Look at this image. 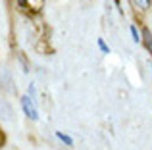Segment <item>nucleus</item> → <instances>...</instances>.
<instances>
[{"label": "nucleus", "instance_id": "obj_1", "mask_svg": "<svg viewBox=\"0 0 152 150\" xmlns=\"http://www.w3.org/2000/svg\"><path fill=\"white\" fill-rule=\"evenodd\" d=\"M21 108L23 112H25V116L29 117V119H39V110H37V102L31 100L29 96H21Z\"/></svg>", "mask_w": 152, "mask_h": 150}, {"label": "nucleus", "instance_id": "obj_2", "mask_svg": "<svg viewBox=\"0 0 152 150\" xmlns=\"http://www.w3.org/2000/svg\"><path fill=\"white\" fill-rule=\"evenodd\" d=\"M0 81H2V85H4L6 90H12V92H14V87H12L14 81H12V75L6 68H0Z\"/></svg>", "mask_w": 152, "mask_h": 150}, {"label": "nucleus", "instance_id": "obj_3", "mask_svg": "<svg viewBox=\"0 0 152 150\" xmlns=\"http://www.w3.org/2000/svg\"><path fill=\"white\" fill-rule=\"evenodd\" d=\"M12 116H14L12 106L8 104L6 100H0V117H2L4 121H12Z\"/></svg>", "mask_w": 152, "mask_h": 150}, {"label": "nucleus", "instance_id": "obj_4", "mask_svg": "<svg viewBox=\"0 0 152 150\" xmlns=\"http://www.w3.org/2000/svg\"><path fill=\"white\" fill-rule=\"evenodd\" d=\"M141 41H142V44L152 52V33H150V29H146V27L142 29V39Z\"/></svg>", "mask_w": 152, "mask_h": 150}, {"label": "nucleus", "instance_id": "obj_5", "mask_svg": "<svg viewBox=\"0 0 152 150\" xmlns=\"http://www.w3.org/2000/svg\"><path fill=\"white\" fill-rule=\"evenodd\" d=\"M131 4H133L137 10H148L150 8V0H131Z\"/></svg>", "mask_w": 152, "mask_h": 150}, {"label": "nucleus", "instance_id": "obj_6", "mask_svg": "<svg viewBox=\"0 0 152 150\" xmlns=\"http://www.w3.org/2000/svg\"><path fill=\"white\" fill-rule=\"evenodd\" d=\"M56 137H58L60 141H62V143H66L67 146H73V139H71V137H67V135H64V133H56Z\"/></svg>", "mask_w": 152, "mask_h": 150}, {"label": "nucleus", "instance_id": "obj_7", "mask_svg": "<svg viewBox=\"0 0 152 150\" xmlns=\"http://www.w3.org/2000/svg\"><path fill=\"white\" fill-rule=\"evenodd\" d=\"M131 37H133V41H135V42H141V37H139L137 29H135L133 25H131Z\"/></svg>", "mask_w": 152, "mask_h": 150}, {"label": "nucleus", "instance_id": "obj_8", "mask_svg": "<svg viewBox=\"0 0 152 150\" xmlns=\"http://www.w3.org/2000/svg\"><path fill=\"white\" fill-rule=\"evenodd\" d=\"M98 46H100V50H102V52H106V54L110 52V48H108V46H106V42H104L102 39H98Z\"/></svg>", "mask_w": 152, "mask_h": 150}, {"label": "nucleus", "instance_id": "obj_9", "mask_svg": "<svg viewBox=\"0 0 152 150\" xmlns=\"http://www.w3.org/2000/svg\"><path fill=\"white\" fill-rule=\"evenodd\" d=\"M4 143V135H2V133H0V144H2Z\"/></svg>", "mask_w": 152, "mask_h": 150}]
</instances>
